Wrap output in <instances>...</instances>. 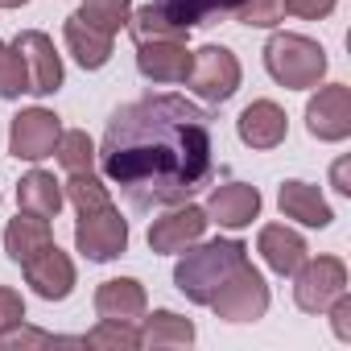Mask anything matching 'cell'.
<instances>
[{"label":"cell","mask_w":351,"mask_h":351,"mask_svg":"<svg viewBox=\"0 0 351 351\" xmlns=\"http://www.w3.org/2000/svg\"><path fill=\"white\" fill-rule=\"evenodd\" d=\"M207 223H219L228 232H240L248 228L256 215H261V191L248 186V182H223L207 195Z\"/></svg>","instance_id":"11"},{"label":"cell","mask_w":351,"mask_h":351,"mask_svg":"<svg viewBox=\"0 0 351 351\" xmlns=\"http://www.w3.org/2000/svg\"><path fill=\"white\" fill-rule=\"evenodd\" d=\"M265 66L281 87L306 91L318 87V79L326 75V50L302 34H273L265 46Z\"/></svg>","instance_id":"3"},{"label":"cell","mask_w":351,"mask_h":351,"mask_svg":"<svg viewBox=\"0 0 351 351\" xmlns=\"http://www.w3.org/2000/svg\"><path fill=\"white\" fill-rule=\"evenodd\" d=\"M207 306H211L215 318H223V322H256V318H265V310H269V285H265V277L244 261V265L215 289V298H211Z\"/></svg>","instance_id":"4"},{"label":"cell","mask_w":351,"mask_h":351,"mask_svg":"<svg viewBox=\"0 0 351 351\" xmlns=\"http://www.w3.org/2000/svg\"><path fill=\"white\" fill-rule=\"evenodd\" d=\"M58 136H62V124H58L54 112H46V108H25V112H17L13 124H9V153H13L17 161H42V157L54 153Z\"/></svg>","instance_id":"8"},{"label":"cell","mask_w":351,"mask_h":351,"mask_svg":"<svg viewBox=\"0 0 351 351\" xmlns=\"http://www.w3.org/2000/svg\"><path fill=\"white\" fill-rule=\"evenodd\" d=\"M66 50L75 54V62L83 66V71H99V66H108V58H112V38H104L99 29H91L87 21H79L75 13L66 17Z\"/></svg>","instance_id":"22"},{"label":"cell","mask_w":351,"mask_h":351,"mask_svg":"<svg viewBox=\"0 0 351 351\" xmlns=\"http://www.w3.org/2000/svg\"><path fill=\"white\" fill-rule=\"evenodd\" d=\"M75 17L87 21L91 29H99L104 38H116L132 17V0H83L75 9Z\"/></svg>","instance_id":"24"},{"label":"cell","mask_w":351,"mask_h":351,"mask_svg":"<svg viewBox=\"0 0 351 351\" xmlns=\"http://www.w3.org/2000/svg\"><path fill=\"white\" fill-rule=\"evenodd\" d=\"M326 310H330V326H335V335H339V339H351V298H347V289H343Z\"/></svg>","instance_id":"34"},{"label":"cell","mask_w":351,"mask_h":351,"mask_svg":"<svg viewBox=\"0 0 351 351\" xmlns=\"http://www.w3.org/2000/svg\"><path fill=\"white\" fill-rule=\"evenodd\" d=\"M236 132H240V141L248 149H277L285 141V132H289V120L273 99H256V104H248L240 112Z\"/></svg>","instance_id":"15"},{"label":"cell","mask_w":351,"mask_h":351,"mask_svg":"<svg viewBox=\"0 0 351 351\" xmlns=\"http://www.w3.org/2000/svg\"><path fill=\"white\" fill-rule=\"evenodd\" d=\"M335 182H339V191H343V195H351V186H347V161H339V165H335Z\"/></svg>","instance_id":"35"},{"label":"cell","mask_w":351,"mask_h":351,"mask_svg":"<svg viewBox=\"0 0 351 351\" xmlns=\"http://www.w3.org/2000/svg\"><path fill=\"white\" fill-rule=\"evenodd\" d=\"M195 343V322L173 314V310H153L141 330V347H191Z\"/></svg>","instance_id":"23"},{"label":"cell","mask_w":351,"mask_h":351,"mask_svg":"<svg viewBox=\"0 0 351 351\" xmlns=\"http://www.w3.org/2000/svg\"><path fill=\"white\" fill-rule=\"evenodd\" d=\"M95 314L112 322H136L145 314V285L132 277H112L95 289Z\"/></svg>","instance_id":"16"},{"label":"cell","mask_w":351,"mask_h":351,"mask_svg":"<svg viewBox=\"0 0 351 351\" xmlns=\"http://www.w3.org/2000/svg\"><path fill=\"white\" fill-rule=\"evenodd\" d=\"M207 232V211L203 207H191V203H178L169 215L153 219L149 228V248L153 252H186L191 244H199Z\"/></svg>","instance_id":"10"},{"label":"cell","mask_w":351,"mask_h":351,"mask_svg":"<svg viewBox=\"0 0 351 351\" xmlns=\"http://www.w3.org/2000/svg\"><path fill=\"white\" fill-rule=\"evenodd\" d=\"M54 153H58V161H62L66 173H87L95 165V145H91L87 132H62L58 145H54Z\"/></svg>","instance_id":"27"},{"label":"cell","mask_w":351,"mask_h":351,"mask_svg":"<svg viewBox=\"0 0 351 351\" xmlns=\"http://www.w3.org/2000/svg\"><path fill=\"white\" fill-rule=\"evenodd\" d=\"M83 347H120V351H132V347H141V330H132V322L99 318V326L83 335Z\"/></svg>","instance_id":"28"},{"label":"cell","mask_w":351,"mask_h":351,"mask_svg":"<svg viewBox=\"0 0 351 351\" xmlns=\"http://www.w3.org/2000/svg\"><path fill=\"white\" fill-rule=\"evenodd\" d=\"M71 203H75V211L79 215H87V211H99V207H108L112 199H108V186L95 178V173L87 169V173H71V182H66V191H62Z\"/></svg>","instance_id":"26"},{"label":"cell","mask_w":351,"mask_h":351,"mask_svg":"<svg viewBox=\"0 0 351 351\" xmlns=\"http://www.w3.org/2000/svg\"><path fill=\"white\" fill-rule=\"evenodd\" d=\"M191 62H195V54L186 50V42H173V38L136 46V71L149 83H186Z\"/></svg>","instance_id":"14"},{"label":"cell","mask_w":351,"mask_h":351,"mask_svg":"<svg viewBox=\"0 0 351 351\" xmlns=\"http://www.w3.org/2000/svg\"><path fill=\"white\" fill-rule=\"evenodd\" d=\"M29 347H83V339H62V335H50V330H9L0 335V351H29Z\"/></svg>","instance_id":"30"},{"label":"cell","mask_w":351,"mask_h":351,"mask_svg":"<svg viewBox=\"0 0 351 351\" xmlns=\"http://www.w3.org/2000/svg\"><path fill=\"white\" fill-rule=\"evenodd\" d=\"M21 318H25V302H21V293L9 289V285H0V335H9L13 326H21Z\"/></svg>","instance_id":"32"},{"label":"cell","mask_w":351,"mask_h":351,"mask_svg":"<svg viewBox=\"0 0 351 351\" xmlns=\"http://www.w3.org/2000/svg\"><path fill=\"white\" fill-rule=\"evenodd\" d=\"M21 5H29V0H0V9H21Z\"/></svg>","instance_id":"36"},{"label":"cell","mask_w":351,"mask_h":351,"mask_svg":"<svg viewBox=\"0 0 351 351\" xmlns=\"http://www.w3.org/2000/svg\"><path fill=\"white\" fill-rule=\"evenodd\" d=\"M25 281L34 285V293L38 298H46V302H62V298H71V289H75V265H71V256L58 248V244H46L38 256H29L25 265Z\"/></svg>","instance_id":"12"},{"label":"cell","mask_w":351,"mask_h":351,"mask_svg":"<svg viewBox=\"0 0 351 351\" xmlns=\"http://www.w3.org/2000/svg\"><path fill=\"white\" fill-rule=\"evenodd\" d=\"M277 203H281V215H289V219H298V223H306V228H326V223L335 219L330 207H326V199H322L318 186H310V182H281Z\"/></svg>","instance_id":"18"},{"label":"cell","mask_w":351,"mask_h":351,"mask_svg":"<svg viewBox=\"0 0 351 351\" xmlns=\"http://www.w3.org/2000/svg\"><path fill=\"white\" fill-rule=\"evenodd\" d=\"M95 157L132 211L178 207L215 178V128L182 95H141L112 112Z\"/></svg>","instance_id":"1"},{"label":"cell","mask_w":351,"mask_h":351,"mask_svg":"<svg viewBox=\"0 0 351 351\" xmlns=\"http://www.w3.org/2000/svg\"><path fill=\"white\" fill-rule=\"evenodd\" d=\"M248 261V248L240 240H211V244H199L195 252H186L173 269V285L178 293L195 306H207L215 298V289Z\"/></svg>","instance_id":"2"},{"label":"cell","mask_w":351,"mask_h":351,"mask_svg":"<svg viewBox=\"0 0 351 351\" xmlns=\"http://www.w3.org/2000/svg\"><path fill=\"white\" fill-rule=\"evenodd\" d=\"M153 5L178 25V29H195V25H211V17H236V9L244 0H153Z\"/></svg>","instance_id":"21"},{"label":"cell","mask_w":351,"mask_h":351,"mask_svg":"<svg viewBox=\"0 0 351 351\" xmlns=\"http://www.w3.org/2000/svg\"><path fill=\"white\" fill-rule=\"evenodd\" d=\"M306 128L318 141H343L351 136V87L330 83L318 87L306 104Z\"/></svg>","instance_id":"9"},{"label":"cell","mask_w":351,"mask_h":351,"mask_svg":"<svg viewBox=\"0 0 351 351\" xmlns=\"http://www.w3.org/2000/svg\"><path fill=\"white\" fill-rule=\"evenodd\" d=\"M46 244H54V236H50V219L29 215V211H21L17 219H9V228H5V252H9V261L25 265V261L38 256Z\"/></svg>","instance_id":"20"},{"label":"cell","mask_w":351,"mask_h":351,"mask_svg":"<svg viewBox=\"0 0 351 351\" xmlns=\"http://www.w3.org/2000/svg\"><path fill=\"white\" fill-rule=\"evenodd\" d=\"M281 5H285V13H293L302 21H318L335 9V0H281Z\"/></svg>","instance_id":"33"},{"label":"cell","mask_w":351,"mask_h":351,"mask_svg":"<svg viewBox=\"0 0 351 351\" xmlns=\"http://www.w3.org/2000/svg\"><path fill=\"white\" fill-rule=\"evenodd\" d=\"M128 34H132L136 46H141V42H161V38L186 42V29L173 25V21L153 5V0H149V5H141V9H132V17H128Z\"/></svg>","instance_id":"25"},{"label":"cell","mask_w":351,"mask_h":351,"mask_svg":"<svg viewBox=\"0 0 351 351\" xmlns=\"http://www.w3.org/2000/svg\"><path fill=\"white\" fill-rule=\"evenodd\" d=\"M17 203H21V211H29V215L54 219V215L62 211L66 195H62V182H54V173H46V169H29L25 178L17 182Z\"/></svg>","instance_id":"19"},{"label":"cell","mask_w":351,"mask_h":351,"mask_svg":"<svg viewBox=\"0 0 351 351\" xmlns=\"http://www.w3.org/2000/svg\"><path fill=\"white\" fill-rule=\"evenodd\" d=\"M191 91L207 104H228L240 87V62L228 46H203L195 50V62H191V75H186Z\"/></svg>","instance_id":"5"},{"label":"cell","mask_w":351,"mask_h":351,"mask_svg":"<svg viewBox=\"0 0 351 351\" xmlns=\"http://www.w3.org/2000/svg\"><path fill=\"white\" fill-rule=\"evenodd\" d=\"M256 248H261L265 265H269L273 273H281V277H293L298 265L306 261V240H302L298 232H289L285 223H269V228H261Z\"/></svg>","instance_id":"17"},{"label":"cell","mask_w":351,"mask_h":351,"mask_svg":"<svg viewBox=\"0 0 351 351\" xmlns=\"http://www.w3.org/2000/svg\"><path fill=\"white\" fill-rule=\"evenodd\" d=\"M75 248L87 256V261H116V256H124V248H128V223L120 219V211L108 203V207H99V211H87V215H79V223H75Z\"/></svg>","instance_id":"7"},{"label":"cell","mask_w":351,"mask_h":351,"mask_svg":"<svg viewBox=\"0 0 351 351\" xmlns=\"http://www.w3.org/2000/svg\"><path fill=\"white\" fill-rule=\"evenodd\" d=\"M21 91H29V71L17 54V46L0 42V99H17Z\"/></svg>","instance_id":"29"},{"label":"cell","mask_w":351,"mask_h":351,"mask_svg":"<svg viewBox=\"0 0 351 351\" xmlns=\"http://www.w3.org/2000/svg\"><path fill=\"white\" fill-rule=\"evenodd\" d=\"M13 46H17V54L29 71V91L34 95H54L62 87V62L54 54V42L38 29H25V34H17Z\"/></svg>","instance_id":"13"},{"label":"cell","mask_w":351,"mask_h":351,"mask_svg":"<svg viewBox=\"0 0 351 351\" xmlns=\"http://www.w3.org/2000/svg\"><path fill=\"white\" fill-rule=\"evenodd\" d=\"M285 17V5L281 0H244V5L236 9V21L244 25H256V29H269Z\"/></svg>","instance_id":"31"},{"label":"cell","mask_w":351,"mask_h":351,"mask_svg":"<svg viewBox=\"0 0 351 351\" xmlns=\"http://www.w3.org/2000/svg\"><path fill=\"white\" fill-rule=\"evenodd\" d=\"M347 289V265L339 256H318V261H302L293 273V302L306 314H322L339 293Z\"/></svg>","instance_id":"6"}]
</instances>
